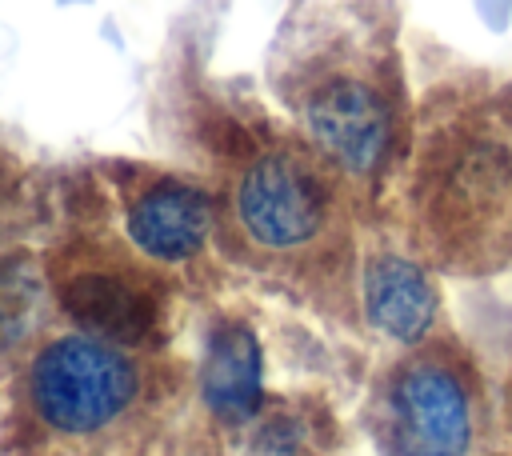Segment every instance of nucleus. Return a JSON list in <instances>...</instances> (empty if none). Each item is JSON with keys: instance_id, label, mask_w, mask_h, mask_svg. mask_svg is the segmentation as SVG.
<instances>
[{"instance_id": "obj_8", "label": "nucleus", "mask_w": 512, "mask_h": 456, "mask_svg": "<svg viewBox=\"0 0 512 456\" xmlns=\"http://www.w3.org/2000/svg\"><path fill=\"white\" fill-rule=\"evenodd\" d=\"M64 304L72 308V316L112 340H140L152 320H156V304L144 288H136L128 276L108 272V268H88L80 276L68 280L64 288Z\"/></svg>"}, {"instance_id": "obj_9", "label": "nucleus", "mask_w": 512, "mask_h": 456, "mask_svg": "<svg viewBox=\"0 0 512 456\" xmlns=\"http://www.w3.org/2000/svg\"><path fill=\"white\" fill-rule=\"evenodd\" d=\"M4 192H8V168L0 164V204H4Z\"/></svg>"}, {"instance_id": "obj_2", "label": "nucleus", "mask_w": 512, "mask_h": 456, "mask_svg": "<svg viewBox=\"0 0 512 456\" xmlns=\"http://www.w3.org/2000/svg\"><path fill=\"white\" fill-rule=\"evenodd\" d=\"M300 128L320 160L352 180L384 168L396 140V108L368 64H324L300 84Z\"/></svg>"}, {"instance_id": "obj_7", "label": "nucleus", "mask_w": 512, "mask_h": 456, "mask_svg": "<svg viewBox=\"0 0 512 456\" xmlns=\"http://www.w3.org/2000/svg\"><path fill=\"white\" fill-rule=\"evenodd\" d=\"M260 340L248 324H216L200 364V396L224 424H248L260 412Z\"/></svg>"}, {"instance_id": "obj_1", "label": "nucleus", "mask_w": 512, "mask_h": 456, "mask_svg": "<svg viewBox=\"0 0 512 456\" xmlns=\"http://www.w3.org/2000/svg\"><path fill=\"white\" fill-rule=\"evenodd\" d=\"M24 388L40 424L60 436H96L136 404L140 372L116 344L64 332L32 352Z\"/></svg>"}, {"instance_id": "obj_3", "label": "nucleus", "mask_w": 512, "mask_h": 456, "mask_svg": "<svg viewBox=\"0 0 512 456\" xmlns=\"http://www.w3.org/2000/svg\"><path fill=\"white\" fill-rule=\"evenodd\" d=\"M232 216L252 248L272 256L304 252L328 232L332 220L328 176L300 148H264L240 168Z\"/></svg>"}, {"instance_id": "obj_6", "label": "nucleus", "mask_w": 512, "mask_h": 456, "mask_svg": "<svg viewBox=\"0 0 512 456\" xmlns=\"http://www.w3.org/2000/svg\"><path fill=\"white\" fill-rule=\"evenodd\" d=\"M360 300L368 324L396 344H420L436 320V284L416 260L396 252H380L364 264Z\"/></svg>"}, {"instance_id": "obj_4", "label": "nucleus", "mask_w": 512, "mask_h": 456, "mask_svg": "<svg viewBox=\"0 0 512 456\" xmlns=\"http://www.w3.org/2000/svg\"><path fill=\"white\" fill-rule=\"evenodd\" d=\"M384 444L392 456H468L472 392L444 352H416L388 376Z\"/></svg>"}, {"instance_id": "obj_5", "label": "nucleus", "mask_w": 512, "mask_h": 456, "mask_svg": "<svg viewBox=\"0 0 512 456\" xmlns=\"http://www.w3.org/2000/svg\"><path fill=\"white\" fill-rule=\"evenodd\" d=\"M124 232L148 260L184 264L212 232V200L184 180H152L128 200Z\"/></svg>"}]
</instances>
